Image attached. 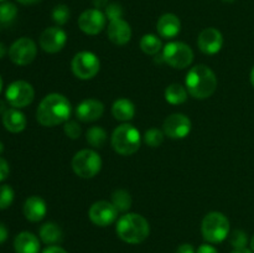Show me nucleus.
Listing matches in <instances>:
<instances>
[{
    "instance_id": "obj_1",
    "label": "nucleus",
    "mask_w": 254,
    "mask_h": 253,
    "mask_svg": "<svg viewBox=\"0 0 254 253\" xmlns=\"http://www.w3.org/2000/svg\"><path fill=\"white\" fill-rule=\"evenodd\" d=\"M72 113L71 102L61 93H50L40 102L36 119L44 126H56L64 124Z\"/></svg>"
},
{
    "instance_id": "obj_2",
    "label": "nucleus",
    "mask_w": 254,
    "mask_h": 253,
    "mask_svg": "<svg viewBox=\"0 0 254 253\" xmlns=\"http://www.w3.org/2000/svg\"><path fill=\"white\" fill-rule=\"evenodd\" d=\"M185 87L189 94L196 99H206L215 93L217 88L216 73L206 64H197L189 69L185 78Z\"/></svg>"
},
{
    "instance_id": "obj_3",
    "label": "nucleus",
    "mask_w": 254,
    "mask_h": 253,
    "mask_svg": "<svg viewBox=\"0 0 254 253\" xmlns=\"http://www.w3.org/2000/svg\"><path fill=\"white\" fill-rule=\"evenodd\" d=\"M116 232L123 242L129 245H139L150 235V225L144 216L128 212L118 218Z\"/></svg>"
},
{
    "instance_id": "obj_4",
    "label": "nucleus",
    "mask_w": 254,
    "mask_h": 253,
    "mask_svg": "<svg viewBox=\"0 0 254 253\" xmlns=\"http://www.w3.org/2000/svg\"><path fill=\"white\" fill-rule=\"evenodd\" d=\"M112 148L119 155H133L140 149L141 135L140 131L134 126L123 123L117 126L111 136Z\"/></svg>"
},
{
    "instance_id": "obj_5",
    "label": "nucleus",
    "mask_w": 254,
    "mask_h": 253,
    "mask_svg": "<svg viewBox=\"0 0 254 253\" xmlns=\"http://www.w3.org/2000/svg\"><path fill=\"white\" fill-rule=\"evenodd\" d=\"M230 220L218 211L208 212L201 223V233L203 240L211 245L221 243L230 235Z\"/></svg>"
},
{
    "instance_id": "obj_6",
    "label": "nucleus",
    "mask_w": 254,
    "mask_h": 253,
    "mask_svg": "<svg viewBox=\"0 0 254 253\" xmlns=\"http://www.w3.org/2000/svg\"><path fill=\"white\" fill-rule=\"evenodd\" d=\"M101 155L93 149H83L72 158V169L77 176L82 179H92L99 174L102 169Z\"/></svg>"
},
{
    "instance_id": "obj_7",
    "label": "nucleus",
    "mask_w": 254,
    "mask_h": 253,
    "mask_svg": "<svg viewBox=\"0 0 254 253\" xmlns=\"http://www.w3.org/2000/svg\"><path fill=\"white\" fill-rule=\"evenodd\" d=\"M163 60L173 68L184 69L193 62V51L185 42L171 41L163 47Z\"/></svg>"
},
{
    "instance_id": "obj_8",
    "label": "nucleus",
    "mask_w": 254,
    "mask_h": 253,
    "mask_svg": "<svg viewBox=\"0 0 254 253\" xmlns=\"http://www.w3.org/2000/svg\"><path fill=\"white\" fill-rule=\"evenodd\" d=\"M71 68L77 78L87 81L97 76L101 68V61L93 52L81 51L74 55L72 59Z\"/></svg>"
},
{
    "instance_id": "obj_9",
    "label": "nucleus",
    "mask_w": 254,
    "mask_h": 253,
    "mask_svg": "<svg viewBox=\"0 0 254 253\" xmlns=\"http://www.w3.org/2000/svg\"><path fill=\"white\" fill-rule=\"evenodd\" d=\"M5 98L12 108H25L30 106L35 98V89L29 82L15 81L7 86Z\"/></svg>"
},
{
    "instance_id": "obj_10",
    "label": "nucleus",
    "mask_w": 254,
    "mask_h": 253,
    "mask_svg": "<svg viewBox=\"0 0 254 253\" xmlns=\"http://www.w3.org/2000/svg\"><path fill=\"white\" fill-rule=\"evenodd\" d=\"M37 46L30 37H20L9 49V57L17 66H27L35 60Z\"/></svg>"
},
{
    "instance_id": "obj_11",
    "label": "nucleus",
    "mask_w": 254,
    "mask_h": 253,
    "mask_svg": "<svg viewBox=\"0 0 254 253\" xmlns=\"http://www.w3.org/2000/svg\"><path fill=\"white\" fill-rule=\"evenodd\" d=\"M118 212L116 206L109 201H97L89 207L88 217L92 223L98 227H107L114 223L118 218Z\"/></svg>"
},
{
    "instance_id": "obj_12",
    "label": "nucleus",
    "mask_w": 254,
    "mask_h": 253,
    "mask_svg": "<svg viewBox=\"0 0 254 253\" xmlns=\"http://www.w3.org/2000/svg\"><path fill=\"white\" fill-rule=\"evenodd\" d=\"M192 123L183 113H174L164 121L163 131L170 139H184L190 134Z\"/></svg>"
},
{
    "instance_id": "obj_13",
    "label": "nucleus",
    "mask_w": 254,
    "mask_h": 253,
    "mask_svg": "<svg viewBox=\"0 0 254 253\" xmlns=\"http://www.w3.org/2000/svg\"><path fill=\"white\" fill-rule=\"evenodd\" d=\"M107 24V17L102 10L99 9H87L79 15L78 17V27L82 32L86 35H98L103 31Z\"/></svg>"
},
{
    "instance_id": "obj_14",
    "label": "nucleus",
    "mask_w": 254,
    "mask_h": 253,
    "mask_svg": "<svg viewBox=\"0 0 254 253\" xmlns=\"http://www.w3.org/2000/svg\"><path fill=\"white\" fill-rule=\"evenodd\" d=\"M40 47L47 54H56L64 47L67 42V34L59 26L47 27L40 36Z\"/></svg>"
},
{
    "instance_id": "obj_15",
    "label": "nucleus",
    "mask_w": 254,
    "mask_h": 253,
    "mask_svg": "<svg viewBox=\"0 0 254 253\" xmlns=\"http://www.w3.org/2000/svg\"><path fill=\"white\" fill-rule=\"evenodd\" d=\"M197 46L205 55H216L223 46V36L220 30L207 27L202 30L197 37Z\"/></svg>"
},
{
    "instance_id": "obj_16",
    "label": "nucleus",
    "mask_w": 254,
    "mask_h": 253,
    "mask_svg": "<svg viewBox=\"0 0 254 253\" xmlns=\"http://www.w3.org/2000/svg\"><path fill=\"white\" fill-rule=\"evenodd\" d=\"M104 113V104L94 98L83 99L76 108V116L78 121L83 123L98 121Z\"/></svg>"
},
{
    "instance_id": "obj_17",
    "label": "nucleus",
    "mask_w": 254,
    "mask_h": 253,
    "mask_svg": "<svg viewBox=\"0 0 254 253\" xmlns=\"http://www.w3.org/2000/svg\"><path fill=\"white\" fill-rule=\"evenodd\" d=\"M108 39L117 46H124L128 44L131 39V27L126 20L118 19L109 21L108 29H107Z\"/></svg>"
},
{
    "instance_id": "obj_18",
    "label": "nucleus",
    "mask_w": 254,
    "mask_h": 253,
    "mask_svg": "<svg viewBox=\"0 0 254 253\" xmlns=\"http://www.w3.org/2000/svg\"><path fill=\"white\" fill-rule=\"evenodd\" d=\"M156 31L159 36L166 40H171L178 36L181 31V21L175 14H164L159 17L156 22Z\"/></svg>"
},
{
    "instance_id": "obj_19",
    "label": "nucleus",
    "mask_w": 254,
    "mask_h": 253,
    "mask_svg": "<svg viewBox=\"0 0 254 253\" xmlns=\"http://www.w3.org/2000/svg\"><path fill=\"white\" fill-rule=\"evenodd\" d=\"M22 212H24L26 220H29L30 222H40L46 216L47 205L44 198L40 197V196H30L25 201Z\"/></svg>"
},
{
    "instance_id": "obj_20",
    "label": "nucleus",
    "mask_w": 254,
    "mask_h": 253,
    "mask_svg": "<svg viewBox=\"0 0 254 253\" xmlns=\"http://www.w3.org/2000/svg\"><path fill=\"white\" fill-rule=\"evenodd\" d=\"M40 241L34 233L20 232L14 240L15 253H40Z\"/></svg>"
},
{
    "instance_id": "obj_21",
    "label": "nucleus",
    "mask_w": 254,
    "mask_h": 253,
    "mask_svg": "<svg viewBox=\"0 0 254 253\" xmlns=\"http://www.w3.org/2000/svg\"><path fill=\"white\" fill-rule=\"evenodd\" d=\"M26 117L17 108H9L2 114V126L10 133H21L26 128Z\"/></svg>"
},
{
    "instance_id": "obj_22",
    "label": "nucleus",
    "mask_w": 254,
    "mask_h": 253,
    "mask_svg": "<svg viewBox=\"0 0 254 253\" xmlns=\"http://www.w3.org/2000/svg\"><path fill=\"white\" fill-rule=\"evenodd\" d=\"M112 114L119 122H129L135 116V106L127 98H119L112 106Z\"/></svg>"
},
{
    "instance_id": "obj_23",
    "label": "nucleus",
    "mask_w": 254,
    "mask_h": 253,
    "mask_svg": "<svg viewBox=\"0 0 254 253\" xmlns=\"http://www.w3.org/2000/svg\"><path fill=\"white\" fill-rule=\"evenodd\" d=\"M40 240L49 246L59 245L64 240V232L61 227L54 222H46L40 227L39 231Z\"/></svg>"
},
{
    "instance_id": "obj_24",
    "label": "nucleus",
    "mask_w": 254,
    "mask_h": 253,
    "mask_svg": "<svg viewBox=\"0 0 254 253\" xmlns=\"http://www.w3.org/2000/svg\"><path fill=\"white\" fill-rule=\"evenodd\" d=\"M188 94L189 92L186 87L179 83H173L166 87L164 96H165L168 103L173 104V106H179V104L185 103L186 99H188Z\"/></svg>"
},
{
    "instance_id": "obj_25",
    "label": "nucleus",
    "mask_w": 254,
    "mask_h": 253,
    "mask_svg": "<svg viewBox=\"0 0 254 253\" xmlns=\"http://www.w3.org/2000/svg\"><path fill=\"white\" fill-rule=\"evenodd\" d=\"M139 45H140L141 51L146 55H150V56L159 54L161 51V49H163V42L154 34L144 35L140 39V44Z\"/></svg>"
},
{
    "instance_id": "obj_26",
    "label": "nucleus",
    "mask_w": 254,
    "mask_h": 253,
    "mask_svg": "<svg viewBox=\"0 0 254 253\" xmlns=\"http://www.w3.org/2000/svg\"><path fill=\"white\" fill-rule=\"evenodd\" d=\"M86 140L93 148L99 149L104 146L107 141V131L104 130L102 126H93L87 130L86 134Z\"/></svg>"
},
{
    "instance_id": "obj_27",
    "label": "nucleus",
    "mask_w": 254,
    "mask_h": 253,
    "mask_svg": "<svg viewBox=\"0 0 254 253\" xmlns=\"http://www.w3.org/2000/svg\"><path fill=\"white\" fill-rule=\"evenodd\" d=\"M111 202L116 206L119 212H127L131 207L133 200H131V196L128 191L119 189V190H116L113 192Z\"/></svg>"
},
{
    "instance_id": "obj_28",
    "label": "nucleus",
    "mask_w": 254,
    "mask_h": 253,
    "mask_svg": "<svg viewBox=\"0 0 254 253\" xmlns=\"http://www.w3.org/2000/svg\"><path fill=\"white\" fill-rule=\"evenodd\" d=\"M164 138H165V134H164L163 130L158 128H150L145 131L143 140L150 148H158L163 144Z\"/></svg>"
},
{
    "instance_id": "obj_29",
    "label": "nucleus",
    "mask_w": 254,
    "mask_h": 253,
    "mask_svg": "<svg viewBox=\"0 0 254 253\" xmlns=\"http://www.w3.org/2000/svg\"><path fill=\"white\" fill-rule=\"evenodd\" d=\"M17 15V7L12 2H1L0 4V22L10 24Z\"/></svg>"
},
{
    "instance_id": "obj_30",
    "label": "nucleus",
    "mask_w": 254,
    "mask_h": 253,
    "mask_svg": "<svg viewBox=\"0 0 254 253\" xmlns=\"http://www.w3.org/2000/svg\"><path fill=\"white\" fill-rule=\"evenodd\" d=\"M69 15H71V12H69L68 6H66L64 4L56 5V6L54 7V10H52V20H54L59 26H62V25H64L68 21Z\"/></svg>"
},
{
    "instance_id": "obj_31",
    "label": "nucleus",
    "mask_w": 254,
    "mask_h": 253,
    "mask_svg": "<svg viewBox=\"0 0 254 253\" xmlns=\"http://www.w3.org/2000/svg\"><path fill=\"white\" fill-rule=\"evenodd\" d=\"M15 192L10 185H0V210H6L14 202Z\"/></svg>"
},
{
    "instance_id": "obj_32",
    "label": "nucleus",
    "mask_w": 254,
    "mask_h": 253,
    "mask_svg": "<svg viewBox=\"0 0 254 253\" xmlns=\"http://www.w3.org/2000/svg\"><path fill=\"white\" fill-rule=\"evenodd\" d=\"M230 243L235 250L246 248V246L248 243L247 233L242 230H235L230 236Z\"/></svg>"
},
{
    "instance_id": "obj_33",
    "label": "nucleus",
    "mask_w": 254,
    "mask_h": 253,
    "mask_svg": "<svg viewBox=\"0 0 254 253\" xmlns=\"http://www.w3.org/2000/svg\"><path fill=\"white\" fill-rule=\"evenodd\" d=\"M104 14H106V17L109 21L122 19V16H123V7L118 2H109L106 9H104Z\"/></svg>"
},
{
    "instance_id": "obj_34",
    "label": "nucleus",
    "mask_w": 254,
    "mask_h": 253,
    "mask_svg": "<svg viewBox=\"0 0 254 253\" xmlns=\"http://www.w3.org/2000/svg\"><path fill=\"white\" fill-rule=\"evenodd\" d=\"M64 131L66 134V136H68L69 139H78L82 134V128L77 122L74 121H67L64 124Z\"/></svg>"
},
{
    "instance_id": "obj_35",
    "label": "nucleus",
    "mask_w": 254,
    "mask_h": 253,
    "mask_svg": "<svg viewBox=\"0 0 254 253\" xmlns=\"http://www.w3.org/2000/svg\"><path fill=\"white\" fill-rule=\"evenodd\" d=\"M9 173H10L9 164H7V161L5 160V159L0 158V183L4 181L5 179L9 176Z\"/></svg>"
},
{
    "instance_id": "obj_36",
    "label": "nucleus",
    "mask_w": 254,
    "mask_h": 253,
    "mask_svg": "<svg viewBox=\"0 0 254 253\" xmlns=\"http://www.w3.org/2000/svg\"><path fill=\"white\" fill-rule=\"evenodd\" d=\"M196 253H218V251L211 243H203L197 248Z\"/></svg>"
},
{
    "instance_id": "obj_37",
    "label": "nucleus",
    "mask_w": 254,
    "mask_h": 253,
    "mask_svg": "<svg viewBox=\"0 0 254 253\" xmlns=\"http://www.w3.org/2000/svg\"><path fill=\"white\" fill-rule=\"evenodd\" d=\"M176 253H196V251L193 248V246L190 245V243H183V245H180L178 247Z\"/></svg>"
},
{
    "instance_id": "obj_38",
    "label": "nucleus",
    "mask_w": 254,
    "mask_h": 253,
    "mask_svg": "<svg viewBox=\"0 0 254 253\" xmlns=\"http://www.w3.org/2000/svg\"><path fill=\"white\" fill-rule=\"evenodd\" d=\"M42 253H68L64 248L60 247L59 245H55V246H49V247L45 248L42 251Z\"/></svg>"
},
{
    "instance_id": "obj_39",
    "label": "nucleus",
    "mask_w": 254,
    "mask_h": 253,
    "mask_svg": "<svg viewBox=\"0 0 254 253\" xmlns=\"http://www.w3.org/2000/svg\"><path fill=\"white\" fill-rule=\"evenodd\" d=\"M7 237H9V231L4 223L0 222V245H2L7 240Z\"/></svg>"
},
{
    "instance_id": "obj_40",
    "label": "nucleus",
    "mask_w": 254,
    "mask_h": 253,
    "mask_svg": "<svg viewBox=\"0 0 254 253\" xmlns=\"http://www.w3.org/2000/svg\"><path fill=\"white\" fill-rule=\"evenodd\" d=\"M92 2H93V6L96 7V9H106L107 5L109 4L108 0H92Z\"/></svg>"
},
{
    "instance_id": "obj_41",
    "label": "nucleus",
    "mask_w": 254,
    "mask_h": 253,
    "mask_svg": "<svg viewBox=\"0 0 254 253\" xmlns=\"http://www.w3.org/2000/svg\"><path fill=\"white\" fill-rule=\"evenodd\" d=\"M16 1H19L20 4L22 5H32V4H36V2L40 1V0H16Z\"/></svg>"
},
{
    "instance_id": "obj_42",
    "label": "nucleus",
    "mask_w": 254,
    "mask_h": 253,
    "mask_svg": "<svg viewBox=\"0 0 254 253\" xmlns=\"http://www.w3.org/2000/svg\"><path fill=\"white\" fill-rule=\"evenodd\" d=\"M5 54H6V46L2 42H0V59H2Z\"/></svg>"
},
{
    "instance_id": "obj_43",
    "label": "nucleus",
    "mask_w": 254,
    "mask_h": 253,
    "mask_svg": "<svg viewBox=\"0 0 254 253\" xmlns=\"http://www.w3.org/2000/svg\"><path fill=\"white\" fill-rule=\"evenodd\" d=\"M232 253H254L252 250H248L247 247L246 248H240V250H235Z\"/></svg>"
},
{
    "instance_id": "obj_44",
    "label": "nucleus",
    "mask_w": 254,
    "mask_h": 253,
    "mask_svg": "<svg viewBox=\"0 0 254 253\" xmlns=\"http://www.w3.org/2000/svg\"><path fill=\"white\" fill-rule=\"evenodd\" d=\"M6 111H7L6 104H5L2 101H0V114H1V116H2V114H4Z\"/></svg>"
},
{
    "instance_id": "obj_45",
    "label": "nucleus",
    "mask_w": 254,
    "mask_h": 253,
    "mask_svg": "<svg viewBox=\"0 0 254 253\" xmlns=\"http://www.w3.org/2000/svg\"><path fill=\"white\" fill-rule=\"evenodd\" d=\"M251 83L254 87V67L252 68V71H251Z\"/></svg>"
},
{
    "instance_id": "obj_46",
    "label": "nucleus",
    "mask_w": 254,
    "mask_h": 253,
    "mask_svg": "<svg viewBox=\"0 0 254 253\" xmlns=\"http://www.w3.org/2000/svg\"><path fill=\"white\" fill-rule=\"evenodd\" d=\"M251 250H252L254 252V235H253L252 240H251Z\"/></svg>"
},
{
    "instance_id": "obj_47",
    "label": "nucleus",
    "mask_w": 254,
    "mask_h": 253,
    "mask_svg": "<svg viewBox=\"0 0 254 253\" xmlns=\"http://www.w3.org/2000/svg\"><path fill=\"white\" fill-rule=\"evenodd\" d=\"M2 151H4V144H2L1 141H0V154H1Z\"/></svg>"
},
{
    "instance_id": "obj_48",
    "label": "nucleus",
    "mask_w": 254,
    "mask_h": 253,
    "mask_svg": "<svg viewBox=\"0 0 254 253\" xmlns=\"http://www.w3.org/2000/svg\"><path fill=\"white\" fill-rule=\"evenodd\" d=\"M1 89H2V78L1 76H0V92H1Z\"/></svg>"
},
{
    "instance_id": "obj_49",
    "label": "nucleus",
    "mask_w": 254,
    "mask_h": 253,
    "mask_svg": "<svg viewBox=\"0 0 254 253\" xmlns=\"http://www.w3.org/2000/svg\"><path fill=\"white\" fill-rule=\"evenodd\" d=\"M223 1H226V2H233V1H235V0H223Z\"/></svg>"
},
{
    "instance_id": "obj_50",
    "label": "nucleus",
    "mask_w": 254,
    "mask_h": 253,
    "mask_svg": "<svg viewBox=\"0 0 254 253\" xmlns=\"http://www.w3.org/2000/svg\"><path fill=\"white\" fill-rule=\"evenodd\" d=\"M4 1H6V0H0V2H4Z\"/></svg>"
}]
</instances>
